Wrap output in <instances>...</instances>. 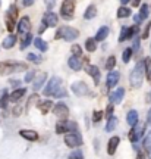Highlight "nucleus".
<instances>
[{
	"instance_id": "obj_29",
	"label": "nucleus",
	"mask_w": 151,
	"mask_h": 159,
	"mask_svg": "<svg viewBox=\"0 0 151 159\" xmlns=\"http://www.w3.org/2000/svg\"><path fill=\"white\" fill-rule=\"evenodd\" d=\"M85 49L88 52H95L97 50V41L95 39H88L85 41Z\"/></svg>"
},
{
	"instance_id": "obj_49",
	"label": "nucleus",
	"mask_w": 151,
	"mask_h": 159,
	"mask_svg": "<svg viewBox=\"0 0 151 159\" xmlns=\"http://www.w3.org/2000/svg\"><path fill=\"white\" fill-rule=\"evenodd\" d=\"M147 125L151 127V109L148 111V115H147Z\"/></svg>"
},
{
	"instance_id": "obj_8",
	"label": "nucleus",
	"mask_w": 151,
	"mask_h": 159,
	"mask_svg": "<svg viewBox=\"0 0 151 159\" xmlns=\"http://www.w3.org/2000/svg\"><path fill=\"white\" fill-rule=\"evenodd\" d=\"M56 131L59 134H63V133H71V131H78V125L72 122V121H59L56 125Z\"/></svg>"
},
{
	"instance_id": "obj_30",
	"label": "nucleus",
	"mask_w": 151,
	"mask_h": 159,
	"mask_svg": "<svg viewBox=\"0 0 151 159\" xmlns=\"http://www.w3.org/2000/svg\"><path fill=\"white\" fill-rule=\"evenodd\" d=\"M116 125H118V118H116V116H110L109 121H107L106 130L107 131H113L114 128H116Z\"/></svg>"
},
{
	"instance_id": "obj_11",
	"label": "nucleus",
	"mask_w": 151,
	"mask_h": 159,
	"mask_svg": "<svg viewBox=\"0 0 151 159\" xmlns=\"http://www.w3.org/2000/svg\"><path fill=\"white\" fill-rule=\"evenodd\" d=\"M72 91H73V94H76V96H87V94H90V89H88V85L85 84L84 81L73 83Z\"/></svg>"
},
{
	"instance_id": "obj_57",
	"label": "nucleus",
	"mask_w": 151,
	"mask_h": 159,
	"mask_svg": "<svg viewBox=\"0 0 151 159\" xmlns=\"http://www.w3.org/2000/svg\"><path fill=\"white\" fill-rule=\"evenodd\" d=\"M120 3H123V5H126V3H129V0H120Z\"/></svg>"
},
{
	"instance_id": "obj_45",
	"label": "nucleus",
	"mask_w": 151,
	"mask_h": 159,
	"mask_svg": "<svg viewBox=\"0 0 151 159\" xmlns=\"http://www.w3.org/2000/svg\"><path fill=\"white\" fill-rule=\"evenodd\" d=\"M150 27H151V21L145 25V30H144V33H142V39H147L148 34H150Z\"/></svg>"
},
{
	"instance_id": "obj_12",
	"label": "nucleus",
	"mask_w": 151,
	"mask_h": 159,
	"mask_svg": "<svg viewBox=\"0 0 151 159\" xmlns=\"http://www.w3.org/2000/svg\"><path fill=\"white\" fill-rule=\"evenodd\" d=\"M136 33H138V27H123L122 31H120V35H119V41L122 43L125 40L134 39V35Z\"/></svg>"
},
{
	"instance_id": "obj_28",
	"label": "nucleus",
	"mask_w": 151,
	"mask_h": 159,
	"mask_svg": "<svg viewBox=\"0 0 151 159\" xmlns=\"http://www.w3.org/2000/svg\"><path fill=\"white\" fill-rule=\"evenodd\" d=\"M34 44H35V47H37L38 50H41V52H45L47 49H49V44H47L43 39H35L34 40Z\"/></svg>"
},
{
	"instance_id": "obj_17",
	"label": "nucleus",
	"mask_w": 151,
	"mask_h": 159,
	"mask_svg": "<svg viewBox=\"0 0 151 159\" xmlns=\"http://www.w3.org/2000/svg\"><path fill=\"white\" fill-rule=\"evenodd\" d=\"M67 65H69V68H72L73 71H79V69L82 68L81 56H71L69 61H67Z\"/></svg>"
},
{
	"instance_id": "obj_42",
	"label": "nucleus",
	"mask_w": 151,
	"mask_h": 159,
	"mask_svg": "<svg viewBox=\"0 0 151 159\" xmlns=\"http://www.w3.org/2000/svg\"><path fill=\"white\" fill-rule=\"evenodd\" d=\"M44 3H45V7L49 11H51L54 7V5H56V0H44Z\"/></svg>"
},
{
	"instance_id": "obj_18",
	"label": "nucleus",
	"mask_w": 151,
	"mask_h": 159,
	"mask_svg": "<svg viewBox=\"0 0 151 159\" xmlns=\"http://www.w3.org/2000/svg\"><path fill=\"white\" fill-rule=\"evenodd\" d=\"M87 72L93 77V80H94L95 84H98V83H100V69L97 68L95 65H88V66H87Z\"/></svg>"
},
{
	"instance_id": "obj_21",
	"label": "nucleus",
	"mask_w": 151,
	"mask_h": 159,
	"mask_svg": "<svg viewBox=\"0 0 151 159\" xmlns=\"http://www.w3.org/2000/svg\"><path fill=\"white\" fill-rule=\"evenodd\" d=\"M109 33H110V30H109V27H101L98 31H97V34H95V41H103V40L107 39V35H109Z\"/></svg>"
},
{
	"instance_id": "obj_25",
	"label": "nucleus",
	"mask_w": 151,
	"mask_h": 159,
	"mask_svg": "<svg viewBox=\"0 0 151 159\" xmlns=\"http://www.w3.org/2000/svg\"><path fill=\"white\" fill-rule=\"evenodd\" d=\"M15 43H16V37H15L13 34H11V35H7V37L3 40V44L2 46H3L5 49H12V47L15 46Z\"/></svg>"
},
{
	"instance_id": "obj_34",
	"label": "nucleus",
	"mask_w": 151,
	"mask_h": 159,
	"mask_svg": "<svg viewBox=\"0 0 151 159\" xmlns=\"http://www.w3.org/2000/svg\"><path fill=\"white\" fill-rule=\"evenodd\" d=\"M144 149L147 150V153H148V156L151 158V131L147 134L145 140H144Z\"/></svg>"
},
{
	"instance_id": "obj_31",
	"label": "nucleus",
	"mask_w": 151,
	"mask_h": 159,
	"mask_svg": "<svg viewBox=\"0 0 151 159\" xmlns=\"http://www.w3.org/2000/svg\"><path fill=\"white\" fill-rule=\"evenodd\" d=\"M138 15H140V18L142 19V21H144V19H147V18H148V15H150V6H148V5H142V6H141V11H140V13H138Z\"/></svg>"
},
{
	"instance_id": "obj_53",
	"label": "nucleus",
	"mask_w": 151,
	"mask_h": 159,
	"mask_svg": "<svg viewBox=\"0 0 151 159\" xmlns=\"http://www.w3.org/2000/svg\"><path fill=\"white\" fill-rule=\"evenodd\" d=\"M136 159H145V156H144V155H142V153L140 152V153L136 155Z\"/></svg>"
},
{
	"instance_id": "obj_14",
	"label": "nucleus",
	"mask_w": 151,
	"mask_h": 159,
	"mask_svg": "<svg viewBox=\"0 0 151 159\" xmlns=\"http://www.w3.org/2000/svg\"><path fill=\"white\" fill-rule=\"evenodd\" d=\"M43 24H45L47 27H51V28H54L57 24V15L54 12L49 11L47 13H44V16H43Z\"/></svg>"
},
{
	"instance_id": "obj_37",
	"label": "nucleus",
	"mask_w": 151,
	"mask_h": 159,
	"mask_svg": "<svg viewBox=\"0 0 151 159\" xmlns=\"http://www.w3.org/2000/svg\"><path fill=\"white\" fill-rule=\"evenodd\" d=\"M67 159H84V153H82L81 150H73L72 153L69 155Z\"/></svg>"
},
{
	"instance_id": "obj_10",
	"label": "nucleus",
	"mask_w": 151,
	"mask_h": 159,
	"mask_svg": "<svg viewBox=\"0 0 151 159\" xmlns=\"http://www.w3.org/2000/svg\"><path fill=\"white\" fill-rule=\"evenodd\" d=\"M51 111H53V114L56 115L60 121L66 119L67 115H69V109H67V106L65 105V103H62V102L57 103V105H54V108H51Z\"/></svg>"
},
{
	"instance_id": "obj_48",
	"label": "nucleus",
	"mask_w": 151,
	"mask_h": 159,
	"mask_svg": "<svg viewBox=\"0 0 151 159\" xmlns=\"http://www.w3.org/2000/svg\"><path fill=\"white\" fill-rule=\"evenodd\" d=\"M134 21H135V24H136V25H138V24H141V22H142V19H141V18H140V15H138V13H136V15H135V16H134Z\"/></svg>"
},
{
	"instance_id": "obj_54",
	"label": "nucleus",
	"mask_w": 151,
	"mask_h": 159,
	"mask_svg": "<svg viewBox=\"0 0 151 159\" xmlns=\"http://www.w3.org/2000/svg\"><path fill=\"white\" fill-rule=\"evenodd\" d=\"M140 3H141V0H134V2H132L134 6H140Z\"/></svg>"
},
{
	"instance_id": "obj_6",
	"label": "nucleus",
	"mask_w": 151,
	"mask_h": 159,
	"mask_svg": "<svg viewBox=\"0 0 151 159\" xmlns=\"http://www.w3.org/2000/svg\"><path fill=\"white\" fill-rule=\"evenodd\" d=\"M65 144L67 148H78L82 144V136L79 134V131H71L69 134L65 136Z\"/></svg>"
},
{
	"instance_id": "obj_38",
	"label": "nucleus",
	"mask_w": 151,
	"mask_h": 159,
	"mask_svg": "<svg viewBox=\"0 0 151 159\" xmlns=\"http://www.w3.org/2000/svg\"><path fill=\"white\" fill-rule=\"evenodd\" d=\"M31 39H32V35L29 34V33H28V34H25V37H24V40H22V43H21V47H22V49H25V47L31 43Z\"/></svg>"
},
{
	"instance_id": "obj_51",
	"label": "nucleus",
	"mask_w": 151,
	"mask_h": 159,
	"mask_svg": "<svg viewBox=\"0 0 151 159\" xmlns=\"http://www.w3.org/2000/svg\"><path fill=\"white\" fill-rule=\"evenodd\" d=\"M45 28H47V25H45V24H43V25H41V28L38 30V33H40V34H43V33L45 31Z\"/></svg>"
},
{
	"instance_id": "obj_19",
	"label": "nucleus",
	"mask_w": 151,
	"mask_h": 159,
	"mask_svg": "<svg viewBox=\"0 0 151 159\" xmlns=\"http://www.w3.org/2000/svg\"><path fill=\"white\" fill-rule=\"evenodd\" d=\"M19 134H21V137L27 139V140H29V142L38 140V134H37L34 130H21L19 131Z\"/></svg>"
},
{
	"instance_id": "obj_27",
	"label": "nucleus",
	"mask_w": 151,
	"mask_h": 159,
	"mask_svg": "<svg viewBox=\"0 0 151 159\" xmlns=\"http://www.w3.org/2000/svg\"><path fill=\"white\" fill-rule=\"evenodd\" d=\"M95 15H97V7H95V5H90L85 11L84 18L85 19H93V18H95Z\"/></svg>"
},
{
	"instance_id": "obj_1",
	"label": "nucleus",
	"mask_w": 151,
	"mask_h": 159,
	"mask_svg": "<svg viewBox=\"0 0 151 159\" xmlns=\"http://www.w3.org/2000/svg\"><path fill=\"white\" fill-rule=\"evenodd\" d=\"M44 96H54L57 99H62V97L66 96V90L62 87V78L60 77H53L50 78L49 84L45 85L44 89Z\"/></svg>"
},
{
	"instance_id": "obj_22",
	"label": "nucleus",
	"mask_w": 151,
	"mask_h": 159,
	"mask_svg": "<svg viewBox=\"0 0 151 159\" xmlns=\"http://www.w3.org/2000/svg\"><path fill=\"white\" fill-rule=\"evenodd\" d=\"M25 93H27V90H25V89H16V90H15L11 96H9V100H12V102H19V100L25 96Z\"/></svg>"
},
{
	"instance_id": "obj_33",
	"label": "nucleus",
	"mask_w": 151,
	"mask_h": 159,
	"mask_svg": "<svg viewBox=\"0 0 151 159\" xmlns=\"http://www.w3.org/2000/svg\"><path fill=\"white\" fill-rule=\"evenodd\" d=\"M131 15V9L126 6H122L118 9V18H128Z\"/></svg>"
},
{
	"instance_id": "obj_3",
	"label": "nucleus",
	"mask_w": 151,
	"mask_h": 159,
	"mask_svg": "<svg viewBox=\"0 0 151 159\" xmlns=\"http://www.w3.org/2000/svg\"><path fill=\"white\" fill-rule=\"evenodd\" d=\"M28 68L25 63L13 62V61H3L0 62V74L2 75H9L13 72H19V71H25Z\"/></svg>"
},
{
	"instance_id": "obj_39",
	"label": "nucleus",
	"mask_w": 151,
	"mask_h": 159,
	"mask_svg": "<svg viewBox=\"0 0 151 159\" xmlns=\"http://www.w3.org/2000/svg\"><path fill=\"white\" fill-rule=\"evenodd\" d=\"M27 59H28V61H31V62H34V63H40V62H41V57L37 56V55H34V53H28Z\"/></svg>"
},
{
	"instance_id": "obj_47",
	"label": "nucleus",
	"mask_w": 151,
	"mask_h": 159,
	"mask_svg": "<svg viewBox=\"0 0 151 159\" xmlns=\"http://www.w3.org/2000/svg\"><path fill=\"white\" fill-rule=\"evenodd\" d=\"M11 84L13 85V87H19V85H21V81H19V80H11Z\"/></svg>"
},
{
	"instance_id": "obj_36",
	"label": "nucleus",
	"mask_w": 151,
	"mask_h": 159,
	"mask_svg": "<svg viewBox=\"0 0 151 159\" xmlns=\"http://www.w3.org/2000/svg\"><path fill=\"white\" fill-rule=\"evenodd\" d=\"M7 103H9V94L7 93H3V96H2V99H0V106L3 109H6L7 108Z\"/></svg>"
},
{
	"instance_id": "obj_20",
	"label": "nucleus",
	"mask_w": 151,
	"mask_h": 159,
	"mask_svg": "<svg viewBox=\"0 0 151 159\" xmlns=\"http://www.w3.org/2000/svg\"><path fill=\"white\" fill-rule=\"evenodd\" d=\"M119 142H120V139L119 137H112L110 140H109V144H107V153L109 155H114V152H116V149H118V144Z\"/></svg>"
},
{
	"instance_id": "obj_56",
	"label": "nucleus",
	"mask_w": 151,
	"mask_h": 159,
	"mask_svg": "<svg viewBox=\"0 0 151 159\" xmlns=\"http://www.w3.org/2000/svg\"><path fill=\"white\" fill-rule=\"evenodd\" d=\"M147 102H151V91H150V94L147 96Z\"/></svg>"
},
{
	"instance_id": "obj_43",
	"label": "nucleus",
	"mask_w": 151,
	"mask_h": 159,
	"mask_svg": "<svg viewBox=\"0 0 151 159\" xmlns=\"http://www.w3.org/2000/svg\"><path fill=\"white\" fill-rule=\"evenodd\" d=\"M107 111H106V116L107 118H110V116H113V111H114V108H113V105L112 103H110V105H109V106H107Z\"/></svg>"
},
{
	"instance_id": "obj_41",
	"label": "nucleus",
	"mask_w": 151,
	"mask_h": 159,
	"mask_svg": "<svg viewBox=\"0 0 151 159\" xmlns=\"http://www.w3.org/2000/svg\"><path fill=\"white\" fill-rule=\"evenodd\" d=\"M71 50H72L73 56H81V55H82V50H81V47H79V46H76V44H73Z\"/></svg>"
},
{
	"instance_id": "obj_15",
	"label": "nucleus",
	"mask_w": 151,
	"mask_h": 159,
	"mask_svg": "<svg viewBox=\"0 0 151 159\" xmlns=\"http://www.w3.org/2000/svg\"><path fill=\"white\" fill-rule=\"evenodd\" d=\"M123 97H125V89H118V90H114L113 93H110L109 100H110L112 105H118V103L122 102Z\"/></svg>"
},
{
	"instance_id": "obj_4",
	"label": "nucleus",
	"mask_w": 151,
	"mask_h": 159,
	"mask_svg": "<svg viewBox=\"0 0 151 159\" xmlns=\"http://www.w3.org/2000/svg\"><path fill=\"white\" fill-rule=\"evenodd\" d=\"M79 35L78 30L72 28V27H60L59 31L56 33V37L54 39H62V40H66V41H73L76 40Z\"/></svg>"
},
{
	"instance_id": "obj_40",
	"label": "nucleus",
	"mask_w": 151,
	"mask_h": 159,
	"mask_svg": "<svg viewBox=\"0 0 151 159\" xmlns=\"http://www.w3.org/2000/svg\"><path fill=\"white\" fill-rule=\"evenodd\" d=\"M101 118H103V112L101 111H95L94 114H93V121L94 122H100Z\"/></svg>"
},
{
	"instance_id": "obj_44",
	"label": "nucleus",
	"mask_w": 151,
	"mask_h": 159,
	"mask_svg": "<svg viewBox=\"0 0 151 159\" xmlns=\"http://www.w3.org/2000/svg\"><path fill=\"white\" fill-rule=\"evenodd\" d=\"M34 77H35V72H34V71L28 72V74L25 75V83H31V81L34 80Z\"/></svg>"
},
{
	"instance_id": "obj_26",
	"label": "nucleus",
	"mask_w": 151,
	"mask_h": 159,
	"mask_svg": "<svg viewBox=\"0 0 151 159\" xmlns=\"http://www.w3.org/2000/svg\"><path fill=\"white\" fill-rule=\"evenodd\" d=\"M45 78H47V74H40L38 75V78L34 81V85H32V89L34 90H40L41 87H43V84H44V81H45Z\"/></svg>"
},
{
	"instance_id": "obj_35",
	"label": "nucleus",
	"mask_w": 151,
	"mask_h": 159,
	"mask_svg": "<svg viewBox=\"0 0 151 159\" xmlns=\"http://www.w3.org/2000/svg\"><path fill=\"white\" fill-rule=\"evenodd\" d=\"M114 65H116V57L114 56H110L107 59V63H106V69L107 71H112L114 68Z\"/></svg>"
},
{
	"instance_id": "obj_5",
	"label": "nucleus",
	"mask_w": 151,
	"mask_h": 159,
	"mask_svg": "<svg viewBox=\"0 0 151 159\" xmlns=\"http://www.w3.org/2000/svg\"><path fill=\"white\" fill-rule=\"evenodd\" d=\"M73 13H75V0H63L60 7L62 18L66 21H71L73 19Z\"/></svg>"
},
{
	"instance_id": "obj_32",
	"label": "nucleus",
	"mask_w": 151,
	"mask_h": 159,
	"mask_svg": "<svg viewBox=\"0 0 151 159\" xmlns=\"http://www.w3.org/2000/svg\"><path fill=\"white\" fill-rule=\"evenodd\" d=\"M132 52H134V49H132V47H128V49H125V52L122 53V61L125 63H128L129 61H131V57H132Z\"/></svg>"
},
{
	"instance_id": "obj_13",
	"label": "nucleus",
	"mask_w": 151,
	"mask_h": 159,
	"mask_svg": "<svg viewBox=\"0 0 151 159\" xmlns=\"http://www.w3.org/2000/svg\"><path fill=\"white\" fill-rule=\"evenodd\" d=\"M29 31H31V21H29L28 16H24L18 24V33L19 34H28Z\"/></svg>"
},
{
	"instance_id": "obj_46",
	"label": "nucleus",
	"mask_w": 151,
	"mask_h": 159,
	"mask_svg": "<svg viewBox=\"0 0 151 159\" xmlns=\"http://www.w3.org/2000/svg\"><path fill=\"white\" fill-rule=\"evenodd\" d=\"M37 99H38V96H37V94H32V96H31V99L28 100V106H31V105H32V103L35 102Z\"/></svg>"
},
{
	"instance_id": "obj_2",
	"label": "nucleus",
	"mask_w": 151,
	"mask_h": 159,
	"mask_svg": "<svg viewBox=\"0 0 151 159\" xmlns=\"http://www.w3.org/2000/svg\"><path fill=\"white\" fill-rule=\"evenodd\" d=\"M145 63L144 61L142 62H138L135 65V68L132 69V72H131V77H129V81H131V85L132 87H141L142 84V80H144V74H145Z\"/></svg>"
},
{
	"instance_id": "obj_9",
	"label": "nucleus",
	"mask_w": 151,
	"mask_h": 159,
	"mask_svg": "<svg viewBox=\"0 0 151 159\" xmlns=\"http://www.w3.org/2000/svg\"><path fill=\"white\" fill-rule=\"evenodd\" d=\"M144 130H145V125L142 124H136L134 125V128L129 131V140H131V143H136L138 140L141 139V136H142V133H144Z\"/></svg>"
},
{
	"instance_id": "obj_24",
	"label": "nucleus",
	"mask_w": 151,
	"mask_h": 159,
	"mask_svg": "<svg viewBox=\"0 0 151 159\" xmlns=\"http://www.w3.org/2000/svg\"><path fill=\"white\" fill-rule=\"evenodd\" d=\"M51 108H53V102H51V100H44V102L38 103V109H40V112H41L43 115L47 114Z\"/></svg>"
},
{
	"instance_id": "obj_7",
	"label": "nucleus",
	"mask_w": 151,
	"mask_h": 159,
	"mask_svg": "<svg viewBox=\"0 0 151 159\" xmlns=\"http://www.w3.org/2000/svg\"><path fill=\"white\" fill-rule=\"evenodd\" d=\"M16 18H18V9L16 6H11V9L6 15V28L7 31H13L15 27H16Z\"/></svg>"
},
{
	"instance_id": "obj_50",
	"label": "nucleus",
	"mask_w": 151,
	"mask_h": 159,
	"mask_svg": "<svg viewBox=\"0 0 151 159\" xmlns=\"http://www.w3.org/2000/svg\"><path fill=\"white\" fill-rule=\"evenodd\" d=\"M24 2V6H31L34 3V0H22Z\"/></svg>"
},
{
	"instance_id": "obj_23",
	"label": "nucleus",
	"mask_w": 151,
	"mask_h": 159,
	"mask_svg": "<svg viewBox=\"0 0 151 159\" xmlns=\"http://www.w3.org/2000/svg\"><path fill=\"white\" fill-rule=\"evenodd\" d=\"M126 122H128L131 127H134V125L138 122V112H136V111H129L128 115H126Z\"/></svg>"
},
{
	"instance_id": "obj_55",
	"label": "nucleus",
	"mask_w": 151,
	"mask_h": 159,
	"mask_svg": "<svg viewBox=\"0 0 151 159\" xmlns=\"http://www.w3.org/2000/svg\"><path fill=\"white\" fill-rule=\"evenodd\" d=\"M147 78H148V81L151 83V71H148V74H147Z\"/></svg>"
},
{
	"instance_id": "obj_16",
	"label": "nucleus",
	"mask_w": 151,
	"mask_h": 159,
	"mask_svg": "<svg viewBox=\"0 0 151 159\" xmlns=\"http://www.w3.org/2000/svg\"><path fill=\"white\" fill-rule=\"evenodd\" d=\"M119 78H120V74H119L118 71H110L109 74H107V81H106V84L109 89H112V87H114V85L119 83Z\"/></svg>"
},
{
	"instance_id": "obj_52",
	"label": "nucleus",
	"mask_w": 151,
	"mask_h": 159,
	"mask_svg": "<svg viewBox=\"0 0 151 159\" xmlns=\"http://www.w3.org/2000/svg\"><path fill=\"white\" fill-rule=\"evenodd\" d=\"M13 115H15V116L21 115V108H15V111H13Z\"/></svg>"
}]
</instances>
